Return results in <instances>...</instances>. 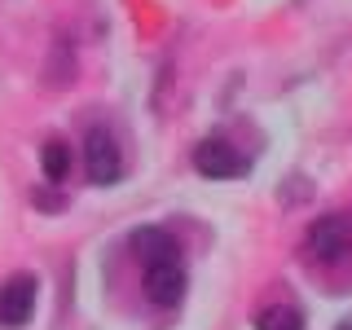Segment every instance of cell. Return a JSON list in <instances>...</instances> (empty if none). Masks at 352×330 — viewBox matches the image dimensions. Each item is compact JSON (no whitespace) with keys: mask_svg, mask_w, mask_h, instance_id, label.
Segmentation results:
<instances>
[{"mask_svg":"<svg viewBox=\"0 0 352 330\" xmlns=\"http://www.w3.org/2000/svg\"><path fill=\"white\" fill-rule=\"evenodd\" d=\"M84 172L93 185H115L119 172H124V159H119V141L110 128H88L84 137Z\"/></svg>","mask_w":352,"mask_h":330,"instance_id":"6da1fadb","label":"cell"},{"mask_svg":"<svg viewBox=\"0 0 352 330\" xmlns=\"http://www.w3.org/2000/svg\"><path fill=\"white\" fill-rule=\"evenodd\" d=\"M194 168L207 176V181H234V176H247L251 172V159L242 150H234L229 141L220 137H207L194 146Z\"/></svg>","mask_w":352,"mask_h":330,"instance_id":"7a4b0ae2","label":"cell"},{"mask_svg":"<svg viewBox=\"0 0 352 330\" xmlns=\"http://www.w3.org/2000/svg\"><path fill=\"white\" fill-rule=\"evenodd\" d=\"M308 256L322 260V264H335L344 260V251L352 247V225L348 216H317L313 225H308Z\"/></svg>","mask_w":352,"mask_h":330,"instance_id":"3957f363","label":"cell"},{"mask_svg":"<svg viewBox=\"0 0 352 330\" xmlns=\"http://www.w3.org/2000/svg\"><path fill=\"white\" fill-rule=\"evenodd\" d=\"M36 313V278L31 273H14L0 282V326L5 330H22Z\"/></svg>","mask_w":352,"mask_h":330,"instance_id":"277c9868","label":"cell"},{"mask_svg":"<svg viewBox=\"0 0 352 330\" xmlns=\"http://www.w3.org/2000/svg\"><path fill=\"white\" fill-rule=\"evenodd\" d=\"M146 300L159 304V308H176V304L185 300L181 256H176V260H159V264H146Z\"/></svg>","mask_w":352,"mask_h":330,"instance_id":"5b68a950","label":"cell"},{"mask_svg":"<svg viewBox=\"0 0 352 330\" xmlns=\"http://www.w3.org/2000/svg\"><path fill=\"white\" fill-rule=\"evenodd\" d=\"M132 251H137L146 264L176 260V238L168 234V229H137V234H132Z\"/></svg>","mask_w":352,"mask_h":330,"instance_id":"8992f818","label":"cell"},{"mask_svg":"<svg viewBox=\"0 0 352 330\" xmlns=\"http://www.w3.org/2000/svg\"><path fill=\"white\" fill-rule=\"evenodd\" d=\"M40 168H44V181L58 185L66 172H71V150H66V141H44L40 146Z\"/></svg>","mask_w":352,"mask_h":330,"instance_id":"52a82bcc","label":"cell"},{"mask_svg":"<svg viewBox=\"0 0 352 330\" xmlns=\"http://www.w3.org/2000/svg\"><path fill=\"white\" fill-rule=\"evenodd\" d=\"M256 330H304V313L291 304H269L256 317Z\"/></svg>","mask_w":352,"mask_h":330,"instance_id":"ba28073f","label":"cell"},{"mask_svg":"<svg viewBox=\"0 0 352 330\" xmlns=\"http://www.w3.org/2000/svg\"><path fill=\"white\" fill-rule=\"evenodd\" d=\"M31 203H36L40 212H62V207H66V198H62L58 190H36V194H31Z\"/></svg>","mask_w":352,"mask_h":330,"instance_id":"9c48e42d","label":"cell"},{"mask_svg":"<svg viewBox=\"0 0 352 330\" xmlns=\"http://www.w3.org/2000/svg\"><path fill=\"white\" fill-rule=\"evenodd\" d=\"M335 330H352V317H344V322H339V326H335Z\"/></svg>","mask_w":352,"mask_h":330,"instance_id":"30bf717a","label":"cell"}]
</instances>
